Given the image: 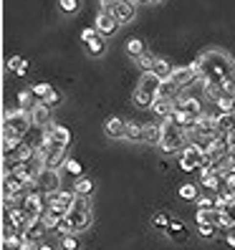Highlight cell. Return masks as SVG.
Wrapping results in <instances>:
<instances>
[{
	"instance_id": "33",
	"label": "cell",
	"mask_w": 235,
	"mask_h": 250,
	"mask_svg": "<svg viewBox=\"0 0 235 250\" xmlns=\"http://www.w3.org/2000/svg\"><path fill=\"white\" fill-rule=\"evenodd\" d=\"M33 101H36V104H38V99H36L33 89H31V91H21V94H18V104H21L23 109H25V106H31Z\"/></svg>"
},
{
	"instance_id": "24",
	"label": "cell",
	"mask_w": 235,
	"mask_h": 250,
	"mask_svg": "<svg viewBox=\"0 0 235 250\" xmlns=\"http://www.w3.org/2000/svg\"><path fill=\"white\" fill-rule=\"evenodd\" d=\"M8 71H13V73H18V76H25V71H28V61L25 58H21V56H13L10 61H8V66H5Z\"/></svg>"
},
{
	"instance_id": "25",
	"label": "cell",
	"mask_w": 235,
	"mask_h": 250,
	"mask_svg": "<svg viewBox=\"0 0 235 250\" xmlns=\"http://www.w3.org/2000/svg\"><path fill=\"white\" fill-rule=\"evenodd\" d=\"M154 73H157V76L159 79H162V81H170V76H172V66L167 63V61H162V58H157V61H154V68H152Z\"/></svg>"
},
{
	"instance_id": "23",
	"label": "cell",
	"mask_w": 235,
	"mask_h": 250,
	"mask_svg": "<svg viewBox=\"0 0 235 250\" xmlns=\"http://www.w3.org/2000/svg\"><path fill=\"white\" fill-rule=\"evenodd\" d=\"M127 139L142 142V139H144V124H139V122H127Z\"/></svg>"
},
{
	"instance_id": "26",
	"label": "cell",
	"mask_w": 235,
	"mask_h": 250,
	"mask_svg": "<svg viewBox=\"0 0 235 250\" xmlns=\"http://www.w3.org/2000/svg\"><path fill=\"white\" fill-rule=\"evenodd\" d=\"M31 159H36V146H31V144H21L18 146V152H16V162H31Z\"/></svg>"
},
{
	"instance_id": "40",
	"label": "cell",
	"mask_w": 235,
	"mask_h": 250,
	"mask_svg": "<svg viewBox=\"0 0 235 250\" xmlns=\"http://www.w3.org/2000/svg\"><path fill=\"white\" fill-rule=\"evenodd\" d=\"M215 230H217V225H200L202 238H215Z\"/></svg>"
},
{
	"instance_id": "46",
	"label": "cell",
	"mask_w": 235,
	"mask_h": 250,
	"mask_svg": "<svg viewBox=\"0 0 235 250\" xmlns=\"http://www.w3.org/2000/svg\"><path fill=\"white\" fill-rule=\"evenodd\" d=\"M38 250H53V248H51V245H48V243H46V245H41V248H38Z\"/></svg>"
},
{
	"instance_id": "36",
	"label": "cell",
	"mask_w": 235,
	"mask_h": 250,
	"mask_svg": "<svg viewBox=\"0 0 235 250\" xmlns=\"http://www.w3.org/2000/svg\"><path fill=\"white\" fill-rule=\"evenodd\" d=\"M66 172H68V174H73V177H79V174L84 172L81 162H79V159H68V162H66Z\"/></svg>"
},
{
	"instance_id": "7",
	"label": "cell",
	"mask_w": 235,
	"mask_h": 250,
	"mask_svg": "<svg viewBox=\"0 0 235 250\" xmlns=\"http://www.w3.org/2000/svg\"><path fill=\"white\" fill-rule=\"evenodd\" d=\"M197 76H200V71H197L192 63H190V66H185V68H174L172 76H170V83H174V86H177V89L182 91L185 86H190Z\"/></svg>"
},
{
	"instance_id": "39",
	"label": "cell",
	"mask_w": 235,
	"mask_h": 250,
	"mask_svg": "<svg viewBox=\"0 0 235 250\" xmlns=\"http://www.w3.org/2000/svg\"><path fill=\"white\" fill-rule=\"evenodd\" d=\"M94 38H99V31H96V28H86V31L81 33V41H84V43H89V41H94Z\"/></svg>"
},
{
	"instance_id": "21",
	"label": "cell",
	"mask_w": 235,
	"mask_h": 250,
	"mask_svg": "<svg viewBox=\"0 0 235 250\" xmlns=\"http://www.w3.org/2000/svg\"><path fill=\"white\" fill-rule=\"evenodd\" d=\"M73 192H76L79 197H91L94 195V182L89 177H79L76 185H73Z\"/></svg>"
},
{
	"instance_id": "8",
	"label": "cell",
	"mask_w": 235,
	"mask_h": 250,
	"mask_svg": "<svg viewBox=\"0 0 235 250\" xmlns=\"http://www.w3.org/2000/svg\"><path fill=\"white\" fill-rule=\"evenodd\" d=\"M111 13H114V18L119 23H129V21H134V16H137V5L131 3V0H114Z\"/></svg>"
},
{
	"instance_id": "22",
	"label": "cell",
	"mask_w": 235,
	"mask_h": 250,
	"mask_svg": "<svg viewBox=\"0 0 235 250\" xmlns=\"http://www.w3.org/2000/svg\"><path fill=\"white\" fill-rule=\"evenodd\" d=\"M144 139L150 144H159V139H162V124H147L144 126Z\"/></svg>"
},
{
	"instance_id": "14",
	"label": "cell",
	"mask_w": 235,
	"mask_h": 250,
	"mask_svg": "<svg viewBox=\"0 0 235 250\" xmlns=\"http://www.w3.org/2000/svg\"><path fill=\"white\" fill-rule=\"evenodd\" d=\"M215 129H217V134H233L235 131V114H217Z\"/></svg>"
},
{
	"instance_id": "42",
	"label": "cell",
	"mask_w": 235,
	"mask_h": 250,
	"mask_svg": "<svg viewBox=\"0 0 235 250\" xmlns=\"http://www.w3.org/2000/svg\"><path fill=\"white\" fill-rule=\"evenodd\" d=\"M223 177H225V187L235 192V172H228V174H223Z\"/></svg>"
},
{
	"instance_id": "10",
	"label": "cell",
	"mask_w": 235,
	"mask_h": 250,
	"mask_svg": "<svg viewBox=\"0 0 235 250\" xmlns=\"http://www.w3.org/2000/svg\"><path fill=\"white\" fill-rule=\"evenodd\" d=\"M66 149L68 146H64V144H56V146H51L48 149V157H46V162H43V167H51V169H58V167H64L66 165Z\"/></svg>"
},
{
	"instance_id": "12",
	"label": "cell",
	"mask_w": 235,
	"mask_h": 250,
	"mask_svg": "<svg viewBox=\"0 0 235 250\" xmlns=\"http://www.w3.org/2000/svg\"><path fill=\"white\" fill-rule=\"evenodd\" d=\"M200 182H202V187L215 189V192H223V189H225V177H223V174H217V172H202Z\"/></svg>"
},
{
	"instance_id": "29",
	"label": "cell",
	"mask_w": 235,
	"mask_h": 250,
	"mask_svg": "<svg viewBox=\"0 0 235 250\" xmlns=\"http://www.w3.org/2000/svg\"><path fill=\"white\" fill-rule=\"evenodd\" d=\"M127 53L134 56V58H139L142 53H147V48H144V43H142L139 38H131V41H127Z\"/></svg>"
},
{
	"instance_id": "2",
	"label": "cell",
	"mask_w": 235,
	"mask_h": 250,
	"mask_svg": "<svg viewBox=\"0 0 235 250\" xmlns=\"http://www.w3.org/2000/svg\"><path fill=\"white\" fill-rule=\"evenodd\" d=\"M185 144H190L187 142V131L174 122V116H165V122H162V139H159V149L162 152H177V149H182Z\"/></svg>"
},
{
	"instance_id": "32",
	"label": "cell",
	"mask_w": 235,
	"mask_h": 250,
	"mask_svg": "<svg viewBox=\"0 0 235 250\" xmlns=\"http://www.w3.org/2000/svg\"><path fill=\"white\" fill-rule=\"evenodd\" d=\"M56 232L61 235V238H66V235H73V225L68 223V217H61V220H58V225H56Z\"/></svg>"
},
{
	"instance_id": "44",
	"label": "cell",
	"mask_w": 235,
	"mask_h": 250,
	"mask_svg": "<svg viewBox=\"0 0 235 250\" xmlns=\"http://www.w3.org/2000/svg\"><path fill=\"white\" fill-rule=\"evenodd\" d=\"M228 245H230V248H235V228H233V230H228Z\"/></svg>"
},
{
	"instance_id": "4",
	"label": "cell",
	"mask_w": 235,
	"mask_h": 250,
	"mask_svg": "<svg viewBox=\"0 0 235 250\" xmlns=\"http://www.w3.org/2000/svg\"><path fill=\"white\" fill-rule=\"evenodd\" d=\"M202 165H205V149L190 142L185 149H182V154H180V167H182L185 172H195V169H200Z\"/></svg>"
},
{
	"instance_id": "15",
	"label": "cell",
	"mask_w": 235,
	"mask_h": 250,
	"mask_svg": "<svg viewBox=\"0 0 235 250\" xmlns=\"http://www.w3.org/2000/svg\"><path fill=\"white\" fill-rule=\"evenodd\" d=\"M152 111H154L157 116H172V114H174V99L157 96L154 104H152Z\"/></svg>"
},
{
	"instance_id": "17",
	"label": "cell",
	"mask_w": 235,
	"mask_h": 250,
	"mask_svg": "<svg viewBox=\"0 0 235 250\" xmlns=\"http://www.w3.org/2000/svg\"><path fill=\"white\" fill-rule=\"evenodd\" d=\"M167 235H170V238H172L174 243H187V238H190L187 225H185V223H180V220H172L170 228H167Z\"/></svg>"
},
{
	"instance_id": "48",
	"label": "cell",
	"mask_w": 235,
	"mask_h": 250,
	"mask_svg": "<svg viewBox=\"0 0 235 250\" xmlns=\"http://www.w3.org/2000/svg\"><path fill=\"white\" fill-rule=\"evenodd\" d=\"M5 250H16V248H5Z\"/></svg>"
},
{
	"instance_id": "34",
	"label": "cell",
	"mask_w": 235,
	"mask_h": 250,
	"mask_svg": "<svg viewBox=\"0 0 235 250\" xmlns=\"http://www.w3.org/2000/svg\"><path fill=\"white\" fill-rule=\"evenodd\" d=\"M180 197L182 200H197V187L195 185H180Z\"/></svg>"
},
{
	"instance_id": "13",
	"label": "cell",
	"mask_w": 235,
	"mask_h": 250,
	"mask_svg": "<svg viewBox=\"0 0 235 250\" xmlns=\"http://www.w3.org/2000/svg\"><path fill=\"white\" fill-rule=\"evenodd\" d=\"M137 86H139V89H144V91H150V94H157L159 86H162V79H159L154 71H147V73H142V79H139Z\"/></svg>"
},
{
	"instance_id": "41",
	"label": "cell",
	"mask_w": 235,
	"mask_h": 250,
	"mask_svg": "<svg viewBox=\"0 0 235 250\" xmlns=\"http://www.w3.org/2000/svg\"><path fill=\"white\" fill-rule=\"evenodd\" d=\"M197 210H215V200H210V197H202V200L197 202Z\"/></svg>"
},
{
	"instance_id": "45",
	"label": "cell",
	"mask_w": 235,
	"mask_h": 250,
	"mask_svg": "<svg viewBox=\"0 0 235 250\" xmlns=\"http://www.w3.org/2000/svg\"><path fill=\"white\" fill-rule=\"evenodd\" d=\"M114 5V0H101V10H111Z\"/></svg>"
},
{
	"instance_id": "16",
	"label": "cell",
	"mask_w": 235,
	"mask_h": 250,
	"mask_svg": "<svg viewBox=\"0 0 235 250\" xmlns=\"http://www.w3.org/2000/svg\"><path fill=\"white\" fill-rule=\"evenodd\" d=\"M104 129H107V134H109V137H114V139L127 137V122H124V119H119V116H111V119L104 124Z\"/></svg>"
},
{
	"instance_id": "5",
	"label": "cell",
	"mask_w": 235,
	"mask_h": 250,
	"mask_svg": "<svg viewBox=\"0 0 235 250\" xmlns=\"http://www.w3.org/2000/svg\"><path fill=\"white\" fill-rule=\"evenodd\" d=\"M21 208L25 210L28 217H41L43 212L48 210V195L46 192H31V195H25L23 202H21Z\"/></svg>"
},
{
	"instance_id": "35",
	"label": "cell",
	"mask_w": 235,
	"mask_h": 250,
	"mask_svg": "<svg viewBox=\"0 0 235 250\" xmlns=\"http://www.w3.org/2000/svg\"><path fill=\"white\" fill-rule=\"evenodd\" d=\"M137 61H139V66H142V71L147 73V71H152V68H154V61H157V58H152L150 53H142V56L137 58Z\"/></svg>"
},
{
	"instance_id": "49",
	"label": "cell",
	"mask_w": 235,
	"mask_h": 250,
	"mask_svg": "<svg viewBox=\"0 0 235 250\" xmlns=\"http://www.w3.org/2000/svg\"><path fill=\"white\" fill-rule=\"evenodd\" d=\"M230 210H233V215H235V208H230Z\"/></svg>"
},
{
	"instance_id": "38",
	"label": "cell",
	"mask_w": 235,
	"mask_h": 250,
	"mask_svg": "<svg viewBox=\"0 0 235 250\" xmlns=\"http://www.w3.org/2000/svg\"><path fill=\"white\" fill-rule=\"evenodd\" d=\"M61 248L64 250H76L79 248V240L73 238V235H66V238H61Z\"/></svg>"
},
{
	"instance_id": "20",
	"label": "cell",
	"mask_w": 235,
	"mask_h": 250,
	"mask_svg": "<svg viewBox=\"0 0 235 250\" xmlns=\"http://www.w3.org/2000/svg\"><path fill=\"white\" fill-rule=\"evenodd\" d=\"M131 99H134V104H137V106L147 109V106H152V104H154L157 94H150V91H144V89H139V86H137V89H134V96H131Z\"/></svg>"
},
{
	"instance_id": "1",
	"label": "cell",
	"mask_w": 235,
	"mask_h": 250,
	"mask_svg": "<svg viewBox=\"0 0 235 250\" xmlns=\"http://www.w3.org/2000/svg\"><path fill=\"white\" fill-rule=\"evenodd\" d=\"M195 66L200 68V76L205 81V94L208 99L217 101L220 96H235V66L233 58L220 51L202 53Z\"/></svg>"
},
{
	"instance_id": "6",
	"label": "cell",
	"mask_w": 235,
	"mask_h": 250,
	"mask_svg": "<svg viewBox=\"0 0 235 250\" xmlns=\"http://www.w3.org/2000/svg\"><path fill=\"white\" fill-rule=\"evenodd\" d=\"M36 182H38V189H41V192H46V195L58 192V187H61V180H58V169H51V167H43Z\"/></svg>"
},
{
	"instance_id": "18",
	"label": "cell",
	"mask_w": 235,
	"mask_h": 250,
	"mask_svg": "<svg viewBox=\"0 0 235 250\" xmlns=\"http://www.w3.org/2000/svg\"><path fill=\"white\" fill-rule=\"evenodd\" d=\"M48 109H51V106L41 104V101L33 106V111H31V122H33V126H46V124H48V116H51Z\"/></svg>"
},
{
	"instance_id": "43",
	"label": "cell",
	"mask_w": 235,
	"mask_h": 250,
	"mask_svg": "<svg viewBox=\"0 0 235 250\" xmlns=\"http://www.w3.org/2000/svg\"><path fill=\"white\" fill-rule=\"evenodd\" d=\"M58 101H61V94H58V91L53 89V94H51V96H48V101H46V106H56Z\"/></svg>"
},
{
	"instance_id": "30",
	"label": "cell",
	"mask_w": 235,
	"mask_h": 250,
	"mask_svg": "<svg viewBox=\"0 0 235 250\" xmlns=\"http://www.w3.org/2000/svg\"><path fill=\"white\" fill-rule=\"evenodd\" d=\"M86 48H89V53H91V56H101V53H104V48H107V46H104V38L99 36V38L89 41V43H86Z\"/></svg>"
},
{
	"instance_id": "47",
	"label": "cell",
	"mask_w": 235,
	"mask_h": 250,
	"mask_svg": "<svg viewBox=\"0 0 235 250\" xmlns=\"http://www.w3.org/2000/svg\"><path fill=\"white\" fill-rule=\"evenodd\" d=\"M147 3H157V0H147Z\"/></svg>"
},
{
	"instance_id": "19",
	"label": "cell",
	"mask_w": 235,
	"mask_h": 250,
	"mask_svg": "<svg viewBox=\"0 0 235 250\" xmlns=\"http://www.w3.org/2000/svg\"><path fill=\"white\" fill-rule=\"evenodd\" d=\"M220 212L223 210H197L195 220H197V225H217L220 228Z\"/></svg>"
},
{
	"instance_id": "3",
	"label": "cell",
	"mask_w": 235,
	"mask_h": 250,
	"mask_svg": "<svg viewBox=\"0 0 235 250\" xmlns=\"http://www.w3.org/2000/svg\"><path fill=\"white\" fill-rule=\"evenodd\" d=\"M89 197H76V202H73V208L68 210V223L73 225V232H81L91 225V208L89 202H86Z\"/></svg>"
},
{
	"instance_id": "27",
	"label": "cell",
	"mask_w": 235,
	"mask_h": 250,
	"mask_svg": "<svg viewBox=\"0 0 235 250\" xmlns=\"http://www.w3.org/2000/svg\"><path fill=\"white\" fill-rule=\"evenodd\" d=\"M215 106L220 109V114H235V96H220Z\"/></svg>"
},
{
	"instance_id": "31",
	"label": "cell",
	"mask_w": 235,
	"mask_h": 250,
	"mask_svg": "<svg viewBox=\"0 0 235 250\" xmlns=\"http://www.w3.org/2000/svg\"><path fill=\"white\" fill-rule=\"evenodd\" d=\"M152 223H154V228H157V230H165V232H167V228H170L172 220H170V215H167V212H157V215L152 217Z\"/></svg>"
},
{
	"instance_id": "37",
	"label": "cell",
	"mask_w": 235,
	"mask_h": 250,
	"mask_svg": "<svg viewBox=\"0 0 235 250\" xmlns=\"http://www.w3.org/2000/svg\"><path fill=\"white\" fill-rule=\"evenodd\" d=\"M58 5H61L64 13H76L79 10V0H58Z\"/></svg>"
},
{
	"instance_id": "50",
	"label": "cell",
	"mask_w": 235,
	"mask_h": 250,
	"mask_svg": "<svg viewBox=\"0 0 235 250\" xmlns=\"http://www.w3.org/2000/svg\"><path fill=\"white\" fill-rule=\"evenodd\" d=\"M233 66H235V58H233Z\"/></svg>"
},
{
	"instance_id": "9",
	"label": "cell",
	"mask_w": 235,
	"mask_h": 250,
	"mask_svg": "<svg viewBox=\"0 0 235 250\" xmlns=\"http://www.w3.org/2000/svg\"><path fill=\"white\" fill-rule=\"evenodd\" d=\"M116 28H119V21L114 18L111 10H101L99 16H96V31H99L101 36H114Z\"/></svg>"
},
{
	"instance_id": "11",
	"label": "cell",
	"mask_w": 235,
	"mask_h": 250,
	"mask_svg": "<svg viewBox=\"0 0 235 250\" xmlns=\"http://www.w3.org/2000/svg\"><path fill=\"white\" fill-rule=\"evenodd\" d=\"M43 131H46V134H51L56 144H64V146L71 144V131H68L66 126H61V124H51V122H48L46 126H43Z\"/></svg>"
},
{
	"instance_id": "28",
	"label": "cell",
	"mask_w": 235,
	"mask_h": 250,
	"mask_svg": "<svg viewBox=\"0 0 235 250\" xmlns=\"http://www.w3.org/2000/svg\"><path fill=\"white\" fill-rule=\"evenodd\" d=\"M33 94H36V99L41 101V104H46L48 96L53 94V86H48V83H36V86H33Z\"/></svg>"
}]
</instances>
